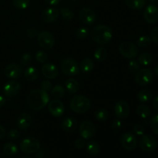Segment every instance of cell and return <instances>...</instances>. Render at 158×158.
Here are the masks:
<instances>
[{"instance_id": "1", "label": "cell", "mask_w": 158, "mask_h": 158, "mask_svg": "<svg viewBox=\"0 0 158 158\" xmlns=\"http://www.w3.org/2000/svg\"><path fill=\"white\" fill-rule=\"evenodd\" d=\"M49 96L43 89L31 91L27 97V104L33 110H40L49 103Z\"/></svg>"}, {"instance_id": "19", "label": "cell", "mask_w": 158, "mask_h": 158, "mask_svg": "<svg viewBox=\"0 0 158 158\" xmlns=\"http://www.w3.org/2000/svg\"><path fill=\"white\" fill-rule=\"evenodd\" d=\"M114 113L119 119H125L130 114V106L126 101H118L114 106Z\"/></svg>"}, {"instance_id": "10", "label": "cell", "mask_w": 158, "mask_h": 158, "mask_svg": "<svg viewBox=\"0 0 158 158\" xmlns=\"http://www.w3.org/2000/svg\"><path fill=\"white\" fill-rule=\"evenodd\" d=\"M139 147L145 152H152L157 147V141L151 135H142L139 140Z\"/></svg>"}, {"instance_id": "6", "label": "cell", "mask_w": 158, "mask_h": 158, "mask_svg": "<svg viewBox=\"0 0 158 158\" xmlns=\"http://www.w3.org/2000/svg\"><path fill=\"white\" fill-rule=\"evenodd\" d=\"M61 70L68 77H74L80 73V66L77 62L73 59H65L61 63Z\"/></svg>"}, {"instance_id": "12", "label": "cell", "mask_w": 158, "mask_h": 158, "mask_svg": "<svg viewBox=\"0 0 158 158\" xmlns=\"http://www.w3.org/2000/svg\"><path fill=\"white\" fill-rule=\"evenodd\" d=\"M143 18L149 24H155L158 22V7L154 4H150L143 11Z\"/></svg>"}, {"instance_id": "29", "label": "cell", "mask_w": 158, "mask_h": 158, "mask_svg": "<svg viewBox=\"0 0 158 158\" xmlns=\"http://www.w3.org/2000/svg\"><path fill=\"white\" fill-rule=\"evenodd\" d=\"M94 117L99 122H104L109 117V113L105 108H99L94 112Z\"/></svg>"}, {"instance_id": "55", "label": "cell", "mask_w": 158, "mask_h": 158, "mask_svg": "<svg viewBox=\"0 0 158 158\" xmlns=\"http://www.w3.org/2000/svg\"><path fill=\"white\" fill-rule=\"evenodd\" d=\"M20 158H31V157H27V156H25V157H20Z\"/></svg>"}, {"instance_id": "37", "label": "cell", "mask_w": 158, "mask_h": 158, "mask_svg": "<svg viewBox=\"0 0 158 158\" xmlns=\"http://www.w3.org/2000/svg\"><path fill=\"white\" fill-rule=\"evenodd\" d=\"M150 126L153 133L158 135V114L153 116L150 120Z\"/></svg>"}, {"instance_id": "7", "label": "cell", "mask_w": 158, "mask_h": 158, "mask_svg": "<svg viewBox=\"0 0 158 158\" xmlns=\"http://www.w3.org/2000/svg\"><path fill=\"white\" fill-rule=\"evenodd\" d=\"M37 41L40 47L46 50L51 49L55 45V38L53 35L48 31H42L38 33Z\"/></svg>"}, {"instance_id": "46", "label": "cell", "mask_w": 158, "mask_h": 158, "mask_svg": "<svg viewBox=\"0 0 158 158\" xmlns=\"http://www.w3.org/2000/svg\"><path fill=\"white\" fill-rule=\"evenodd\" d=\"M85 145H86V143H85V140L83 138H78L75 140V142H74V146H75V148L78 150L83 149Z\"/></svg>"}, {"instance_id": "42", "label": "cell", "mask_w": 158, "mask_h": 158, "mask_svg": "<svg viewBox=\"0 0 158 158\" xmlns=\"http://www.w3.org/2000/svg\"><path fill=\"white\" fill-rule=\"evenodd\" d=\"M32 60V57L30 53H25L24 55L22 56L21 60H20V63L23 66H29V63H31Z\"/></svg>"}, {"instance_id": "26", "label": "cell", "mask_w": 158, "mask_h": 158, "mask_svg": "<svg viewBox=\"0 0 158 158\" xmlns=\"http://www.w3.org/2000/svg\"><path fill=\"white\" fill-rule=\"evenodd\" d=\"M86 151L89 154L93 156H96L97 154H100V147L97 142L94 141V140H89L87 143H86Z\"/></svg>"}, {"instance_id": "34", "label": "cell", "mask_w": 158, "mask_h": 158, "mask_svg": "<svg viewBox=\"0 0 158 158\" xmlns=\"http://www.w3.org/2000/svg\"><path fill=\"white\" fill-rule=\"evenodd\" d=\"M152 56L148 52H143L138 56V63L141 66H148L152 63Z\"/></svg>"}, {"instance_id": "53", "label": "cell", "mask_w": 158, "mask_h": 158, "mask_svg": "<svg viewBox=\"0 0 158 158\" xmlns=\"http://www.w3.org/2000/svg\"><path fill=\"white\" fill-rule=\"evenodd\" d=\"M154 73H155L156 75L158 77V66H157L155 68H154Z\"/></svg>"}, {"instance_id": "21", "label": "cell", "mask_w": 158, "mask_h": 158, "mask_svg": "<svg viewBox=\"0 0 158 158\" xmlns=\"http://www.w3.org/2000/svg\"><path fill=\"white\" fill-rule=\"evenodd\" d=\"M77 126H78V123L74 117H66L62 121V127H63V131L67 133H71L75 131L77 128Z\"/></svg>"}, {"instance_id": "20", "label": "cell", "mask_w": 158, "mask_h": 158, "mask_svg": "<svg viewBox=\"0 0 158 158\" xmlns=\"http://www.w3.org/2000/svg\"><path fill=\"white\" fill-rule=\"evenodd\" d=\"M32 118L28 113H22L17 118V127L22 131H26L30 127Z\"/></svg>"}, {"instance_id": "57", "label": "cell", "mask_w": 158, "mask_h": 158, "mask_svg": "<svg viewBox=\"0 0 158 158\" xmlns=\"http://www.w3.org/2000/svg\"></svg>"}, {"instance_id": "49", "label": "cell", "mask_w": 158, "mask_h": 158, "mask_svg": "<svg viewBox=\"0 0 158 158\" xmlns=\"http://www.w3.org/2000/svg\"><path fill=\"white\" fill-rule=\"evenodd\" d=\"M43 1L50 6H57L60 2V0H43Z\"/></svg>"}, {"instance_id": "13", "label": "cell", "mask_w": 158, "mask_h": 158, "mask_svg": "<svg viewBox=\"0 0 158 158\" xmlns=\"http://www.w3.org/2000/svg\"><path fill=\"white\" fill-rule=\"evenodd\" d=\"M21 86L19 83L15 80H11L6 82L3 86V93L7 97H15L19 93Z\"/></svg>"}, {"instance_id": "51", "label": "cell", "mask_w": 158, "mask_h": 158, "mask_svg": "<svg viewBox=\"0 0 158 158\" xmlns=\"http://www.w3.org/2000/svg\"><path fill=\"white\" fill-rule=\"evenodd\" d=\"M152 104L154 109H155L157 111H158V95L153 99Z\"/></svg>"}, {"instance_id": "35", "label": "cell", "mask_w": 158, "mask_h": 158, "mask_svg": "<svg viewBox=\"0 0 158 158\" xmlns=\"http://www.w3.org/2000/svg\"><path fill=\"white\" fill-rule=\"evenodd\" d=\"M60 13L64 19L71 20L74 18V12L72 9L69 8L62 7L60 9Z\"/></svg>"}, {"instance_id": "25", "label": "cell", "mask_w": 158, "mask_h": 158, "mask_svg": "<svg viewBox=\"0 0 158 158\" xmlns=\"http://www.w3.org/2000/svg\"><path fill=\"white\" fill-rule=\"evenodd\" d=\"M65 85H66V90L70 94H75L76 93L78 92L79 88H80L78 82L75 79L73 78H69L66 80Z\"/></svg>"}, {"instance_id": "22", "label": "cell", "mask_w": 158, "mask_h": 158, "mask_svg": "<svg viewBox=\"0 0 158 158\" xmlns=\"http://www.w3.org/2000/svg\"><path fill=\"white\" fill-rule=\"evenodd\" d=\"M24 77L29 81H35L39 77V71L33 66H28L24 70Z\"/></svg>"}, {"instance_id": "4", "label": "cell", "mask_w": 158, "mask_h": 158, "mask_svg": "<svg viewBox=\"0 0 158 158\" xmlns=\"http://www.w3.org/2000/svg\"><path fill=\"white\" fill-rule=\"evenodd\" d=\"M20 150L25 154H31L37 152L40 148V142L32 137H26L20 143Z\"/></svg>"}, {"instance_id": "33", "label": "cell", "mask_w": 158, "mask_h": 158, "mask_svg": "<svg viewBox=\"0 0 158 158\" xmlns=\"http://www.w3.org/2000/svg\"><path fill=\"white\" fill-rule=\"evenodd\" d=\"M151 42L152 40H151V37L148 36V35H143L137 39L136 41V45L139 48H147L151 46Z\"/></svg>"}, {"instance_id": "18", "label": "cell", "mask_w": 158, "mask_h": 158, "mask_svg": "<svg viewBox=\"0 0 158 158\" xmlns=\"http://www.w3.org/2000/svg\"><path fill=\"white\" fill-rule=\"evenodd\" d=\"M42 74L48 80H54L59 75V69L52 63H45L41 69Z\"/></svg>"}, {"instance_id": "9", "label": "cell", "mask_w": 158, "mask_h": 158, "mask_svg": "<svg viewBox=\"0 0 158 158\" xmlns=\"http://www.w3.org/2000/svg\"><path fill=\"white\" fill-rule=\"evenodd\" d=\"M79 134L84 140H89L96 134V127L92 122L84 120L79 127Z\"/></svg>"}, {"instance_id": "56", "label": "cell", "mask_w": 158, "mask_h": 158, "mask_svg": "<svg viewBox=\"0 0 158 158\" xmlns=\"http://www.w3.org/2000/svg\"><path fill=\"white\" fill-rule=\"evenodd\" d=\"M73 1H75V0H73Z\"/></svg>"}, {"instance_id": "17", "label": "cell", "mask_w": 158, "mask_h": 158, "mask_svg": "<svg viewBox=\"0 0 158 158\" xmlns=\"http://www.w3.org/2000/svg\"><path fill=\"white\" fill-rule=\"evenodd\" d=\"M48 110L52 116L55 117H60L65 112V106L59 100H53L48 105Z\"/></svg>"}, {"instance_id": "43", "label": "cell", "mask_w": 158, "mask_h": 158, "mask_svg": "<svg viewBox=\"0 0 158 158\" xmlns=\"http://www.w3.org/2000/svg\"><path fill=\"white\" fill-rule=\"evenodd\" d=\"M52 88V84L49 80H44L41 83V89L46 91V92L51 91Z\"/></svg>"}, {"instance_id": "11", "label": "cell", "mask_w": 158, "mask_h": 158, "mask_svg": "<svg viewBox=\"0 0 158 158\" xmlns=\"http://www.w3.org/2000/svg\"><path fill=\"white\" fill-rule=\"evenodd\" d=\"M120 143H121L122 147L127 151H134L137 146V137L132 133H125L121 137Z\"/></svg>"}, {"instance_id": "23", "label": "cell", "mask_w": 158, "mask_h": 158, "mask_svg": "<svg viewBox=\"0 0 158 158\" xmlns=\"http://www.w3.org/2000/svg\"><path fill=\"white\" fill-rule=\"evenodd\" d=\"M127 6L134 10H140L146 6L147 0H125Z\"/></svg>"}, {"instance_id": "32", "label": "cell", "mask_w": 158, "mask_h": 158, "mask_svg": "<svg viewBox=\"0 0 158 158\" xmlns=\"http://www.w3.org/2000/svg\"><path fill=\"white\" fill-rule=\"evenodd\" d=\"M107 57V52L106 49L102 46L97 48L94 52V58L98 62H103L106 60Z\"/></svg>"}, {"instance_id": "39", "label": "cell", "mask_w": 158, "mask_h": 158, "mask_svg": "<svg viewBox=\"0 0 158 158\" xmlns=\"http://www.w3.org/2000/svg\"><path fill=\"white\" fill-rule=\"evenodd\" d=\"M77 37L80 40H83L89 34V29L87 27H81L77 29Z\"/></svg>"}, {"instance_id": "47", "label": "cell", "mask_w": 158, "mask_h": 158, "mask_svg": "<svg viewBox=\"0 0 158 158\" xmlns=\"http://www.w3.org/2000/svg\"><path fill=\"white\" fill-rule=\"evenodd\" d=\"M151 39L155 44H157L158 46V26L154 28L153 30L151 31Z\"/></svg>"}, {"instance_id": "50", "label": "cell", "mask_w": 158, "mask_h": 158, "mask_svg": "<svg viewBox=\"0 0 158 158\" xmlns=\"http://www.w3.org/2000/svg\"><path fill=\"white\" fill-rule=\"evenodd\" d=\"M6 129H5L4 127H2L0 125V140H2V139L4 138V137H6Z\"/></svg>"}, {"instance_id": "44", "label": "cell", "mask_w": 158, "mask_h": 158, "mask_svg": "<svg viewBox=\"0 0 158 158\" xmlns=\"http://www.w3.org/2000/svg\"><path fill=\"white\" fill-rule=\"evenodd\" d=\"M134 134H137V135L142 136L144 134L145 129L144 127H143V125L140 124V123H137V124H136L135 126L134 127Z\"/></svg>"}, {"instance_id": "5", "label": "cell", "mask_w": 158, "mask_h": 158, "mask_svg": "<svg viewBox=\"0 0 158 158\" xmlns=\"http://www.w3.org/2000/svg\"><path fill=\"white\" fill-rule=\"evenodd\" d=\"M119 52L125 58L133 60L138 56L139 49L134 43L130 41H124L120 44Z\"/></svg>"}, {"instance_id": "40", "label": "cell", "mask_w": 158, "mask_h": 158, "mask_svg": "<svg viewBox=\"0 0 158 158\" xmlns=\"http://www.w3.org/2000/svg\"><path fill=\"white\" fill-rule=\"evenodd\" d=\"M128 69H129L131 72L132 73H137V71L140 69V63H138V61L137 60H134V59L131 60V61L128 63Z\"/></svg>"}, {"instance_id": "31", "label": "cell", "mask_w": 158, "mask_h": 158, "mask_svg": "<svg viewBox=\"0 0 158 158\" xmlns=\"http://www.w3.org/2000/svg\"><path fill=\"white\" fill-rule=\"evenodd\" d=\"M66 94V90H65L64 87L60 84L56 85L54 87L52 88L51 89V94L54 98L56 99H61L63 98Z\"/></svg>"}, {"instance_id": "28", "label": "cell", "mask_w": 158, "mask_h": 158, "mask_svg": "<svg viewBox=\"0 0 158 158\" xmlns=\"http://www.w3.org/2000/svg\"><path fill=\"white\" fill-rule=\"evenodd\" d=\"M3 151L8 156H15L18 154L19 148L16 144L13 143H7L3 147Z\"/></svg>"}, {"instance_id": "38", "label": "cell", "mask_w": 158, "mask_h": 158, "mask_svg": "<svg viewBox=\"0 0 158 158\" xmlns=\"http://www.w3.org/2000/svg\"><path fill=\"white\" fill-rule=\"evenodd\" d=\"M35 60L40 63H45L48 59V56L46 52L43 50H38L35 52Z\"/></svg>"}, {"instance_id": "14", "label": "cell", "mask_w": 158, "mask_h": 158, "mask_svg": "<svg viewBox=\"0 0 158 158\" xmlns=\"http://www.w3.org/2000/svg\"><path fill=\"white\" fill-rule=\"evenodd\" d=\"M80 19L83 23L87 26H92L97 19V16L93 9L89 8H83L79 13Z\"/></svg>"}, {"instance_id": "16", "label": "cell", "mask_w": 158, "mask_h": 158, "mask_svg": "<svg viewBox=\"0 0 158 158\" xmlns=\"http://www.w3.org/2000/svg\"><path fill=\"white\" fill-rule=\"evenodd\" d=\"M60 15V11L56 8H46L42 12L41 18L44 23L51 24L57 20Z\"/></svg>"}, {"instance_id": "41", "label": "cell", "mask_w": 158, "mask_h": 158, "mask_svg": "<svg viewBox=\"0 0 158 158\" xmlns=\"http://www.w3.org/2000/svg\"><path fill=\"white\" fill-rule=\"evenodd\" d=\"M7 137L9 140H17V139L20 136V132L19 130L17 129H12L10 131H9V133H8L7 134Z\"/></svg>"}, {"instance_id": "52", "label": "cell", "mask_w": 158, "mask_h": 158, "mask_svg": "<svg viewBox=\"0 0 158 158\" xmlns=\"http://www.w3.org/2000/svg\"><path fill=\"white\" fill-rule=\"evenodd\" d=\"M6 98H5L3 96L0 95V108L2 107V106H3L5 105V103H6Z\"/></svg>"}, {"instance_id": "30", "label": "cell", "mask_w": 158, "mask_h": 158, "mask_svg": "<svg viewBox=\"0 0 158 158\" xmlns=\"http://www.w3.org/2000/svg\"><path fill=\"white\" fill-rule=\"evenodd\" d=\"M137 114L140 117L143 119H147L151 116V108L146 104H141L137 107Z\"/></svg>"}, {"instance_id": "15", "label": "cell", "mask_w": 158, "mask_h": 158, "mask_svg": "<svg viewBox=\"0 0 158 158\" xmlns=\"http://www.w3.org/2000/svg\"><path fill=\"white\" fill-rule=\"evenodd\" d=\"M5 75L11 80L18 79L23 75V69L20 65L17 63H11L5 68Z\"/></svg>"}, {"instance_id": "24", "label": "cell", "mask_w": 158, "mask_h": 158, "mask_svg": "<svg viewBox=\"0 0 158 158\" xmlns=\"http://www.w3.org/2000/svg\"><path fill=\"white\" fill-rule=\"evenodd\" d=\"M94 67V62L91 59L86 58L81 61L80 64V69L83 73L91 72Z\"/></svg>"}, {"instance_id": "36", "label": "cell", "mask_w": 158, "mask_h": 158, "mask_svg": "<svg viewBox=\"0 0 158 158\" xmlns=\"http://www.w3.org/2000/svg\"><path fill=\"white\" fill-rule=\"evenodd\" d=\"M12 4L19 9H26L30 5V0H12Z\"/></svg>"}, {"instance_id": "3", "label": "cell", "mask_w": 158, "mask_h": 158, "mask_svg": "<svg viewBox=\"0 0 158 158\" xmlns=\"http://www.w3.org/2000/svg\"><path fill=\"white\" fill-rule=\"evenodd\" d=\"M70 109L76 114H83L87 112L91 106L90 100L83 95H76L69 103Z\"/></svg>"}, {"instance_id": "45", "label": "cell", "mask_w": 158, "mask_h": 158, "mask_svg": "<svg viewBox=\"0 0 158 158\" xmlns=\"http://www.w3.org/2000/svg\"><path fill=\"white\" fill-rule=\"evenodd\" d=\"M26 35H27L28 38L29 39H33L35 38V37H37V35H38L37 29L34 27L28 28V29H26Z\"/></svg>"}, {"instance_id": "27", "label": "cell", "mask_w": 158, "mask_h": 158, "mask_svg": "<svg viewBox=\"0 0 158 158\" xmlns=\"http://www.w3.org/2000/svg\"><path fill=\"white\" fill-rule=\"evenodd\" d=\"M137 98L140 103H148L153 99V94L148 89H141L137 94Z\"/></svg>"}, {"instance_id": "48", "label": "cell", "mask_w": 158, "mask_h": 158, "mask_svg": "<svg viewBox=\"0 0 158 158\" xmlns=\"http://www.w3.org/2000/svg\"><path fill=\"white\" fill-rule=\"evenodd\" d=\"M122 127V123L120 120H114V121L111 123V127L114 131H117V130H120V127Z\"/></svg>"}, {"instance_id": "54", "label": "cell", "mask_w": 158, "mask_h": 158, "mask_svg": "<svg viewBox=\"0 0 158 158\" xmlns=\"http://www.w3.org/2000/svg\"><path fill=\"white\" fill-rule=\"evenodd\" d=\"M149 1L151 2L154 3V2H158V0H149Z\"/></svg>"}, {"instance_id": "8", "label": "cell", "mask_w": 158, "mask_h": 158, "mask_svg": "<svg viewBox=\"0 0 158 158\" xmlns=\"http://www.w3.org/2000/svg\"><path fill=\"white\" fill-rule=\"evenodd\" d=\"M135 81L140 86H148L154 80V73L148 68L139 69L135 75Z\"/></svg>"}, {"instance_id": "2", "label": "cell", "mask_w": 158, "mask_h": 158, "mask_svg": "<svg viewBox=\"0 0 158 158\" xmlns=\"http://www.w3.org/2000/svg\"><path fill=\"white\" fill-rule=\"evenodd\" d=\"M89 33L91 39L100 46L108 44L113 38L112 29L106 25L100 24L94 26Z\"/></svg>"}]
</instances>
